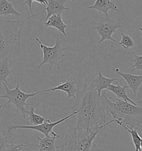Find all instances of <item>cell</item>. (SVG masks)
Returning a JSON list of instances; mask_svg holds the SVG:
<instances>
[{
  "instance_id": "cell-1",
  "label": "cell",
  "mask_w": 142,
  "mask_h": 151,
  "mask_svg": "<svg viewBox=\"0 0 142 151\" xmlns=\"http://www.w3.org/2000/svg\"><path fill=\"white\" fill-rule=\"evenodd\" d=\"M72 109L76 111L74 128L76 131H86L106 123V109L103 94L99 96L91 85L85 81L83 90H79Z\"/></svg>"
},
{
  "instance_id": "cell-2",
  "label": "cell",
  "mask_w": 142,
  "mask_h": 151,
  "mask_svg": "<svg viewBox=\"0 0 142 151\" xmlns=\"http://www.w3.org/2000/svg\"><path fill=\"white\" fill-rule=\"evenodd\" d=\"M43 11L20 20L0 18V60L3 59L6 54H9L11 57L17 58L21 65V40L23 27L28 20Z\"/></svg>"
},
{
  "instance_id": "cell-3",
  "label": "cell",
  "mask_w": 142,
  "mask_h": 151,
  "mask_svg": "<svg viewBox=\"0 0 142 151\" xmlns=\"http://www.w3.org/2000/svg\"><path fill=\"white\" fill-rule=\"evenodd\" d=\"M107 115L114 122L124 129L128 125L133 128L142 126V107L120 100L108 98L106 93H103Z\"/></svg>"
},
{
  "instance_id": "cell-4",
  "label": "cell",
  "mask_w": 142,
  "mask_h": 151,
  "mask_svg": "<svg viewBox=\"0 0 142 151\" xmlns=\"http://www.w3.org/2000/svg\"><path fill=\"white\" fill-rule=\"evenodd\" d=\"M113 123L114 121L112 120L104 125L81 131H76L72 124H66L68 129L63 138L64 151H102L94 141L101 130Z\"/></svg>"
},
{
  "instance_id": "cell-5",
  "label": "cell",
  "mask_w": 142,
  "mask_h": 151,
  "mask_svg": "<svg viewBox=\"0 0 142 151\" xmlns=\"http://www.w3.org/2000/svg\"><path fill=\"white\" fill-rule=\"evenodd\" d=\"M35 39L40 45V48L43 53V60L37 68L35 74L37 73L40 70V68L45 64H49V70L52 74H53V67H56L58 70H59V61L63 57L68 55L64 53V51L67 49V48H63L62 47L63 40H60L59 36L57 35L54 45L53 47H48L43 45L39 38H35Z\"/></svg>"
},
{
  "instance_id": "cell-6",
  "label": "cell",
  "mask_w": 142,
  "mask_h": 151,
  "mask_svg": "<svg viewBox=\"0 0 142 151\" xmlns=\"http://www.w3.org/2000/svg\"><path fill=\"white\" fill-rule=\"evenodd\" d=\"M5 93L4 95H0V98H4L8 100V101L4 104V106H6L9 104H12L16 107L15 116L17 115L19 111L22 113L23 117H26V114L28 110L25 108L26 106H32L31 104L27 102L29 98L35 96L38 93H41V91H38L36 93H27L23 92L20 89V85L19 83H17L16 86L13 89H9L7 85L4 84Z\"/></svg>"
},
{
  "instance_id": "cell-7",
  "label": "cell",
  "mask_w": 142,
  "mask_h": 151,
  "mask_svg": "<svg viewBox=\"0 0 142 151\" xmlns=\"http://www.w3.org/2000/svg\"><path fill=\"white\" fill-rule=\"evenodd\" d=\"M120 22L114 19L110 18L109 16H102L100 14L97 25L93 28L96 30L100 36V40L98 42V45H100L104 40H111L119 45L120 42L113 38L112 35L115 33L117 29L123 28Z\"/></svg>"
},
{
  "instance_id": "cell-8",
  "label": "cell",
  "mask_w": 142,
  "mask_h": 151,
  "mask_svg": "<svg viewBox=\"0 0 142 151\" xmlns=\"http://www.w3.org/2000/svg\"><path fill=\"white\" fill-rule=\"evenodd\" d=\"M77 114L76 111H73L70 115L67 116L61 120L57 121L56 122H52L49 120L46 119L44 122L42 124L36 125V126H29V125H9L7 126V132L9 133L12 131H16L19 129H31L35 131H37L41 133L44 134L45 137L50 136V134L51 133L54 136H56L57 137L61 138L59 135L57 134L53 131V128L57 126L58 124H60L64 121L68 120L73 116H75Z\"/></svg>"
},
{
  "instance_id": "cell-9",
  "label": "cell",
  "mask_w": 142,
  "mask_h": 151,
  "mask_svg": "<svg viewBox=\"0 0 142 151\" xmlns=\"http://www.w3.org/2000/svg\"><path fill=\"white\" fill-rule=\"evenodd\" d=\"M77 79L71 78L70 80L66 81L63 83H60L57 86L52 88L51 89H46L42 90V93H47L49 91H61L67 93V97L66 100H70L71 98L76 99V95L79 91V89L77 86Z\"/></svg>"
},
{
  "instance_id": "cell-10",
  "label": "cell",
  "mask_w": 142,
  "mask_h": 151,
  "mask_svg": "<svg viewBox=\"0 0 142 151\" xmlns=\"http://www.w3.org/2000/svg\"><path fill=\"white\" fill-rule=\"evenodd\" d=\"M111 69L117 74L120 76L127 83L129 89H130L133 91L134 97H136L138 90L140 88L142 84V76H135L130 73H124L120 70L118 68H114L111 67Z\"/></svg>"
},
{
  "instance_id": "cell-11",
  "label": "cell",
  "mask_w": 142,
  "mask_h": 151,
  "mask_svg": "<svg viewBox=\"0 0 142 151\" xmlns=\"http://www.w3.org/2000/svg\"><path fill=\"white\" fill-rule=\"evenodd\" d=\"M36 138L39 141V143L37 145V151H58V149L63 148L62 145H57V143L63 141V138H59L54 136L44 138L37 136Z\"/></svg>"
},
{
  "instance_id": "cell-12",
  "label": "cell",
  "mask_w": 142,
  "mask_h": 151,
  "mask_svg": "<svg viewBox=\"0 0 142 151\" xmlns=\"http://www.w3.org/2000/svg\"><path fill=\"white\" fill-rule=\"evenodd\" d=\"M118 1V0L114 1H112L111 0H96L94 5L87 8L96 10L99 14H103L104 16L108 17L109 16L108 12L111 9L120 12V9L115 5V3Z\"/></svg>"
},
{
  "instance_id": "cell-13",
  "label": "cell",
  "mask_w": 142,
  "mask_h": 151,
  "mask_svg": "<svg viewBox=\"0 0 142 151\" xmlns=\"http://www.w3.org/2000/svg\"><path fill=\"white\" fill-rule=\"evenodd\" d=\"M47 5L44 10L46 11V18L45 20L53 15H61L66 10H70L69 8L66 7L64 5L67 0H47Z\"/></svg>"
},
{
  "instance_id": "cell-14",
  "label": "cell",
  "mask_w": 142,
  "mask_h": 151,
  "mask_svg": "<svg viewBox=\"0 0 142 151\" xmlns=\"http://www.w3.org/2000/svg\"><path fill=\"white\" fill-rule=\"evenodd\" d=\"M117 79H111L102 75L100 70L98 69V76L93 80L91 85L97 92L98 95H102V93L111 85Z\"/></svg>"
},
{
  "instance_id": "cell-15",
  "label": "cell",
  "mask_w": 142,
  "mask_h": 151,
  "mask_svg": "<svg viewBox=\"0 0 142 151\" xmlns=\"http://www.w3.org/2000/svg\"><path fill=\"white\" fill-rule=\"evenodd\" d=\"M11 57L9 54H6L3 59L0 60V88H2V84L8 85L7 78L11 74Z\"/></svg>"
},
{
  "instance_id": "cell-16",
  "label": "cell",
  "mask_w": 142,
  "mask_h": 151,
  "mask_svg": "<svg viewBox=\"0 0 142 151\" xmlns=\"http://www.w3.org/2000/svg\"><path fill=\"white\" fill-rule=\"evenodd\" d=\"M115 83L117 84L116 85L111 84L106 89V90L113 93L119 99L128 101L134 105H139V104L134 102L132 99L129 98L128 96L127 95V90L129 89L128 86L127 85H124L123 86H121L118 82H115Z\"/></svg>"
},
{
  "instance_id": "cell-17",
  "label": "cell",
  "mask_w": 142,
  "mask_h": 151,
  "mask_svg": "<svg viewBox=\"0 0 142 151\" xmlns=\"http://www.w3.org/2000/svg\"><path fill=\"white\" fill-rule=\"evenodd\" d=\"M44 26L46 27H52L61 32L64 37H67L66 29L69 27L63 22L62 20L61 15L56 14L53 15L49 17L47 19L45 20Z\"/></svg>"
},
{
  "instance_id": "cell-18",
  "label": "cell",
  "mask_w": 142,
  "mask_h": 151,
  "mask_svg": "<svg viewBox=\"0 0 142 151\" xmlns=\"http://www.w3.org/2000/svg\"><path fill=\"white\" fill-rule=\"evenodd\" d=\"M15 2H10L8 0H0V16H4L9 19L8 16L13 14L17 17L22 16L13 7Z\"/></svg>"
},
{
  "instance_id": "cell-19",
  "label": "cell",
  "mask_w": 142,
  "mask_h": 151,
  "mask_svg": "<svg viewBox=\"0 0 142 151\" xmlns=\"http://www.w3.org/2000/svg\"><path fill=\"white\" fill-rule=\"evenodd\" d=\"M36 107H32L31 110L27 111V114L28 116L27 118V124L29 126H36L42 124L46 121V119L43 116L38 115L35 112Z\"/></svg>"
},
{
  "instance_id": "cell-20",
  "label": "cell",
  "mask_w": 142,
  "mask_h": 151,
  "mask_svg": "<svg viewBox=\"0 0 142 151\" xmlns=\"http://www.w3.org/2000/svg\"><path fill=\"white\" fill-rule=\"evenodd\" d=\"M124 130H125L130 134L132 139L133 145L135 147V151H141V150L140 147V143H141V137L138 132L137 128H133L128 125H127L125 126Z\"/></svg>"
},
{
  "instance_id": "cell-21",
  "label": "cell",
  "mask_w": 142,
  "mask_h": 151,
  "mask_svg": "<svg viewBox=\"0 0 142 151\" xmlns=\"http://www.w3.org/2000/svg\"><path fill=\"white\" fill-rule=\"evenodd\" d=\"M119 45L128 50L129 48L134 47L135 46V43L131 36L122 33V39L120 42Z\"/></svg>"
},
{
  "instance_id": "cell-22",
  "label": "cell",
  "mask_w": 142,
  "mask_h": 151,
  "mask_svg": "<svg viewBox=\"0 0 142 151\" xmlns=\"http://www.w3.org/2000/svg\"><path fill=\"white\" fill-rule=\"evenodd\" d=\"M132 52L134 56V59L132 60L134 64L131 73L137 70L142 71V55H138L133 51H132Z\"/></svg>"
},
{
  "instance_id": "cell-23",
  "label": "cell",
  "mask_w": 142,
  "mask_h": 151,
  "mask_svg": "<svg viewBox=\"0 0 142 151\" xmlns=\"http://www.w3.org/2000/svg\"><path fill=\"white\" fill-rule=\"evenodd\" d=\"M10 136H4L0 132V151H5L11 142Z\"/></svg>"
},
{
  "instance_id": "cell-24",
  "label": "cell",
  "mask_w": 142,
  "mask_h": 151,
  "mask_svg": "<svg viewBox=\"0 0 142 151\" xmlns=\"http://www.w3.org/2000/svg\"><path fill=\"white\" fill-rule=\"evenodd\" d=\"M28 145L25 144H15L13 139L11 138V142L5 151H21L24 147H26Z\"/></svg>"
},
{
  "instance_id": "cell-25",
  "label": "cell",
  "mask_w": 142,
  "mask_h": 151,
  "mask_svg": "<svg viewBox=\"0 0 142 151\" xmlns=\"http://www.w3.org/2000/svg\"><path fill=\"white\" fill-rule=\"evenodd\" d=\"M35 2V0H25V1L24 2V3L22 4V5H27V6L28 7L29 9H30V12L31 13V14H33V11H32V3Z\"/></svg>"
},
{
  "instance_id": "cell-26",
  "label": "cell",
  "mask_w": 142,
  "mask_h": 151,
  "mask_svg": "<svg viewBox=\"0 0 142 151\" xmlns=\"http://www.w3.org/2000/svg\"><path fill=\"white\" fill-rule=\"evenodd\" d=\"M35 2L36 3L41 4V5H47V0H35Z\"/></svg>"
},
{
  "instance_id": "cell-27",
  "label": "cell",
  "mask_w": 142,
  "mask_h": 151,
  "mask_svg": "<svg viewBox=\"0 0 142 151\" xmlns=\"http://www.w3.org/2000/svg\"><path fill=\"white\" fill-rule=\"evenodd\" d=\"M5 107L6 106H4V103H2L0 105V124H1V116L2 115V112L4 110Z\"/></svg>"
},
{
  "instance_id": "cell-28",
  "label": "cell",
  "mask_w": 142,
  "mask_h": 151,
  "mask_svg": "<svg viewBox=\"0 0 142 151\" xmlns=\"http://www.w3.org/2000/svg\"><path fill=\"white\" fill-rule=\"evenodd\" d=\"M140 147H141V150L142 151V138H141V143H140Z\"/></svg>"
},
{
  "instance_id": "cell-29",
  "label": "cell",
  "mask_w": 142,
  "mask_h": 151,
  "mask_svg": "<svg viewBox=\"0 0 142 151\" xmlns=\"http://www.w3.org/2000/svg\"><path fill=\"white\" fill-rule=\"evenodd\" d=\"M142 102V98L141 99V100H140V101H138L137 104H141Z\"/></svg>"
},
{
  "instance_id": "cell-30",
  "label": "cell",
  "mask_w": 142,
  "mask_h": 151,
  "mask_svg": "<svg viewBox=\"0 0 142 151\" xmlns=\"http://www.w3.org/2000/svg\"><path fill=\"white\" fill-rule=\"evenodd\" d=\"M138 29H139L140 31L141 32V33H142V28H141V27H138Z\"/></svg>"
},
{
  "instance_id": "cell-31",
  "label": "cell",
  "mask_w": 142,
  "mask_h": 151,
  "mask_svg": "<svg viewBox=\"0 0 142 151\" xmlns=\"http://www.w3.org/2000/svg\"><path fill=\"white\" fill-rule=\"evenodd\" d=\"M70 1H73L74 0H70Z\"/></svg>"
},
{
  "instance_id": "cell-32",
  "label": "cell",
  "mask_w": 142,
  "mask_h": 151,
  "mask_svg": "<svg viewBox=\"0 0 142 151\" xmlns=\"http://www.w3.org/2000/svg\"><path fill=\"white\" fill-rule=\"evenodd\" d=\"M142 151V150H141V151Z\"/></svg>"
}]
</instances>
